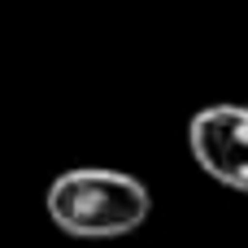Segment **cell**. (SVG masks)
<instances>
[{
  "instance_id": "obj_2",
  "label": "cell",
  "mask_w": 248,
  "mask_h": 248,
  "mask_svg": "<svg viewBox=\"0 0 248 248\" xmlns=\"http://www.w3.org/2000/svg\"><path fill=\"white\" fill-rule=\"evenodd\" d=\"M192 161L222 187L248 196V105H205L187 122Z\"/></svg>"
},
{
  "instance_id": "obj_1",
  "label": "cell",
  "mask_w": 248,
  "mask_h": 248,
  "mask_svg": "<svg viewBox=\"0 0 248 248\" xmlns=\"http://www.w3.org/2000/svg\"><path fill=\"white\" fill-rule=\"evenodd\" d=\"M44 205L52 227L74 240H118L144 227L153 214L148 187L126 170H105V166H78L57 174Z\"/></svg>"
}]
</instances>
